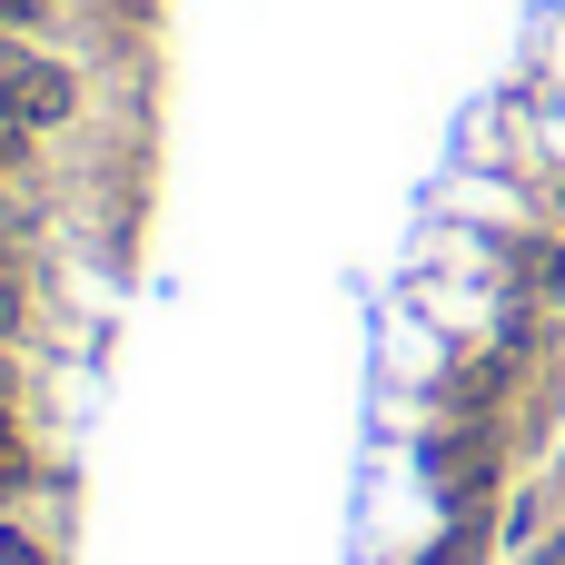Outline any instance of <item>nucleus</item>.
Returning <instances> with one entry per match:
<instances>
[{
	"instance_id": "f257e3e1",
	"label": "nucleus",
	"mask_w": 565,
	"mask_h": 565,
	"mask_svg": "<svg viewBox=\"0 0 565 565\" xmlns=\"http://www.w3.org/2000/svg\"><path fill=\"white\" fill-rule=\"evenodd\" d=\"M70 119H79V79H70L60 60H0V129L50 139V129H70Z\"/></svg>"
},
{
	"instance_id": "f03ea898",
	"label": "nucleus",
	"mask_w": 565,
	"mask_h": 565,
	"mask_svg": "<svg viewBox=\"0 0 565 565\" xmlns=\"http://www.w3.org/2000/svg\"><path fill=\"white\" fill-rule=\"evenodd\" d=\"M507 288H516V308H565V238H516Z\"/></svg>"
},
{
	"instance_id": "7ed1b4c3",
	"label": "nucleus",
	"mask_w": 565,
	"mask_h": 565,
	"mask_svg": "<svg viewBox=\"0 0 565 565\" xmlns=\"http://www.w3.org/2000/svg\"><path fill=\"white\" fill-rule=\"evenodd\" d=\"M477 556H487V507H457V536H447L427 565H477Z\"/></svg>"
},
{
	"instance_id": "20e7f679",
	"label": "nucleus",
	"mask_w": 565,
	"mask_h": 565,
	"mask_svg": "<svg viewBox=\"0 0 565 565\" xmlns=\"http://www.w3.org/2000/svg\"><path fill=\"white\" fill-rule=\"evenodd\" d=\"M30 338V288H20V268L0 258V348H20Z\"/></svg>"
},
{
	"instance_id": "39448f33",
	"label": "nucleus",
	"mask_w": 565,
	"mask_h": 565,
	"mask_svg": "<svg viewBox=\"0 0 565 565\" xmlns=\"http://www.w3.org/2000/svg\"><path fill=\"white\" fill-rule=\"evenodd\" d=\"M0 565H50V546H40L30 526H10V516H0Z\"/></svg>"
},
{
	"instance_id": "423d86ee",
	"label": "nucleus",
	"mask_w": 565,
	"mask_h": 565,
	"mask_svg": "<svg viewBox=\"0 0 565 565\" xmlns=\"http://www.w3.org/2000/svg\"><path fill=\"white\" fill-rule=\"evenodd\" d=\"M20 159H30V139H20V129H0V199H10V179H20Z\"/></svg>"
},
{
	"instance_id": "0eeeda50",
	"label": "nucleus",
	"mask_w": 565,
	"mask_h": 565,
	"mask_svg": "<svg viewBox=\"0 0 565 565\" xmlns=\"http://www.w3.org/2000/svg\"><path fill=\"white\" fill-rule=\"evenodd\" d=\"M40 20V0H0V30H30Z\"/></svg>"
}]
</instances>
